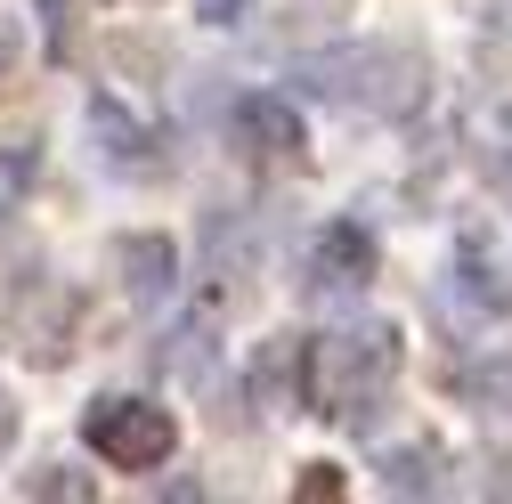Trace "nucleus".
<instances>
[{
  "instance_id": "nucleus-12",
  "label": "nucleus",
  "mask_w": 512,
  "mask_h": 504,
  "mask_svg": "<svg viewBox=\"0 0 512 504\" xmlns=\"http://www.w3.org/2000/svg\"><path fill=\"white\" fill-rule=\"evenodd\" d=\"M212 334H220V309H212V301L179 309V318L163 326V342H155V366H163V374H187V383H204V374H212Z\"/></svg>"
},
{
  "instance_id": "nucleus-3",
  "label": "nucleus",
  "mask_w": 512,
  "mask_h": 504,
  "mask_svg": "<svg viewBox=\"0 0 512 504\" xmlns=\"http://www.w3.org/2000/svg\"><path fill=\"white\" fill-rule=\"evenodd\" d=\"M82 448L106 472H163L179 456V415L147 391H98L82 407Z\"/></svg>"
},
{
  "instance_id": "nucleus-6",
  "label": "nucleus",
  "mask_w": 512,
  "mask_h": 504,
  "mask_svg": "<svg viewBox=\"0 0 512 504\" xmlns=\"http://www.w3.org/2000/svg\"><path fill=\"white\" fill-rule=\"evenodd\" d=\"M0 318H9V334H17V350L33 366H66L74 334H82V293L66 277H49V269H25L9 293H0Z\"/></svg>"
},
{
  "instance_id": "nucleus-19",
  "label": "nucleus",
  "mask_w": 512,
  "mask_h": 504,
  "mask_svg": "<svg viewBox=\"0 0 512 504\" xmlns=\"http://www.w3.org/2000/svg\"><path fill=\"white\" fill-rule=\"evenodd\" d=\"M0 66H9V25H0Z\"/></svg>"
},
{
  "instance_id": "nucleus-5",
  "label": "nucleus",
  "mask_w": 512,
  "mask_h": 504,
  "mask_svg": "<svg viewBox=\"0 0 512 504\" xmlns=\"http://www.w3.org/2000/svg\"><path fill=\"white\" fill-rule=\"evenodd\" d=\"M82 131H90V163H98L106 179H122V187H155V179L171 171L163 131H155L131 98H114V90H90V98H82Z\"/></svg>"
},
{
  "instance_id": "nucleus-9",
  "label": "nucleus",
  "mask_w": 512,
  "mask_h": 504,
  "mask_svg": "<svg viewBox=\"0 0 512 504\" xmlns=\"http://www.w3.org/2000/svg\"><path fill=\"white\" fill-rule=\"evenodd\" d=\"M244 399L261 415H301L309 407V334H269L244 358Z\"/></svg>"
},
{
  "instance_id": "nucleus-10",
  "label": "nucleus",
  "mask_w": 512,
  "mask_h": 504,
  "mask_svg": "<svg viewBox=\"0 0 512 504\" xmlns=\"http://www.w3.org/2000/svg\"><path fill=\"white\" fill-rule=\"evenodd\" d=\"M114 269H122V293H131L139 309H171L179 301V244L163 228H131V236H114Z\"/></svg>"
},
{
  "instance_id": "nucleus-14",
  "label": "nucleus",
  "mask_w": 512,
  "mask_h": 504,
  "mask_svg": "<svg viewBox=\"0 0 512 504\" xmlns=\"http://www.w3.org/2000/svg\"><path fill=\"white\" fill-rule=\"evenodd\" d=\"M472 163H480V179H488V196L512 204V106H488V114L472 122Z\"/></svg>"
},
{
  "instance_id": "nucleus-13",
  "label": "nucleus",
  "mask_w": 512,
  "mask_h": 504,
  "mask_svg": "<svg viewBox=\"0 0 512 504\" xmlns=\"http://www.w3.org/2000/svg\"><path fill=\"white\" fill-rule=\"evenodd\" d=\"M374 480H382V496H439L447 488V448L439 439H407V448H391L374 464Z\"/></svg>"
},
{
  "instance_id": "nucleus-16",
  "label": "nucleus",
  "mask_w": 512,
  "mask_h": 504,
  "mask_svg": "<svg viewBox=\"0 0 512 504\" xmlns=\"http://www.w3.org/2000/svg\"><path fill=\"white\" fill-rule=\"evenodd\" d=\"M25 496H98V480H82L74 464H33L25 472Z\"/></svg>"
},
{
  "instance_id": "nucleus-11",
  "label": "nucleus",
  "mask_w": 512,
  "mask_h": 504,
  "mask_svg": "<svg viewBox=\"0 0 512 504\" xmlns=\"http://www.w3.org/2000/svg\"><path fill=\"white\" fill-rule=\"evenodd\" d=\"M447 391H456L472 415H512V334L456 350L447 358Z\"/></svg>"
},
{
  "instance_id": "nucleus-4",
  "label": "nucleus",
  "mask_w": 512,
  "mask_h": 504,
  "mask_svg": "<svg viewBox=\"0 0 512 504\" xmlns=\"http://www.w3.org/2000/svg\"><path fill=\"white\" fill-rule=\"evenodd\" d=\"M439 301L456 309L464 326H512V252H504L480 220H464V228H456V244H447Z\"/></svg>"
},
{
  "instance_id": "nucleus-15",
  "label": "nucleus",
  "mask_w": 512,
  "mask_h": 504,
  "mask_svg": "<svg viewBox=\"0 0 512 504\" xmlns=\"http://www.w3.org/2000/svg\"><path fill=\"white\" fill-rule=\"evenodd\" d=\"M33 179H41V147H0V236L17 228L25 196H33Z\"/></svg>"
},
{
  "instance_id": "nucleus-2",
  "label": "nucleus",
  "mask_w": 512,
  "mask_h": 504,
  "mask_svg": "<svg viewBox=\"0 0 512 504\" xmlns=\"http://www.w3.org/2000/svg\"><path fill=\"white\" fill-rule=\"evenodd\" d=\"M399 366H407V334L391 318H342L326 334H309V407L317 423L334 431H366L399 391Z\"/></svg>"
},
{
  "instance_id": "nucleus-18",
  "label": "nucleus",
  "mask_w": 512,
  "mask_h": 504,
  "mask_svg": "<svg viewBox=\"0 0 512 504\" xmlns=\"http://www.w3.org/2000/svg\"><path fill=\"white\" fill-rule=\"evenodd\" d=\"M9 439H17V407H9V399H0V448H9Z\"/></svg>"
},
{
  "instance_id": "nucleus-17",
  "label": "nucleus",
  "mask_w": 512,
  "mask_h": 504,
  "mask_svg": "<svg viewBox=\"0 0 512 504\" xmlns=\"http://www.w3.org/2000/svg\"><path fill=\"white\" fill-rule=\"evenodd\" d=\"M252 9H261V0H196V17H204L212 33H228V25H244Z\"/></svg>"
},
{
  "instance_id": "nucleus-1",
  "label": "nucleus",
  "mask_w": 512,
  "mask_h": 504,
  "mask_svg": "<svg viewBox=\"0 0 512 504\" xmlns=\"http://www.w3.org/2000/svg\"><path fill=\"white\" fill-rule=\"evenodd\" d=\"M293 90L317 106H342L366 122H415L431 106V57L415 41H342V49H301Z\"/></svg>"
},
{
  "instance_id": "nucleus-7",
  "label": "nucleus",
  "mask_w": 512,
  "mask_h": 504,
  "mask_svg": "<svg viewBox=\"0 0 512 504\" xmlns=\"http://www.w3.org/2000/svg\"><path fill=\"white\" fill-rule=\"evenodd\" d=\"M382 277V244H374V228L366 220H317L309 228V244H301V301H358L366 285Z\"/></svg>"
},
{
  "instance_id": "nucleus-8",
  "label": "nucleus",
  "mask_w": 512,
  "mask_h": 504,
  "mask_svg": "<svg viewBox=\"0 0 512 504\" xmlns=\"http://www.w3.org/2000/svg\"><path fill=\"white\" fill-rule=\"evenodd\" d=\"M228 147L244 163H301L309 155V122L293 90H244L228 106Z\"/></svg>"
}]
</instances>
